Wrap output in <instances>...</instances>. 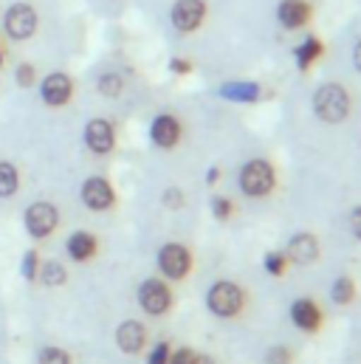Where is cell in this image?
<instances>
[{
  "mask_svg": "<svg viewBox=\"0 0 361 364\" xmlns=\"http://www.w3.org/2000/svg\"><path fill=\"white\" fill-rule=\"evenodd\" d=\"M0 25H3V34L11 42H28L40 31V11L25 0L11 3L8 8H3Z\"/></svg>",
  "mask_w": 361,
  "mask_h": 364,
  "instance_id": "6da1fadb",
  "label": "cell"
},
{
  "mask_svg": "<svg viewBox=\"0 0 361 364\" xmlns=\"http://www.w3.org/2000/svg\"><path fill=\"white\" fill-rule=\"evenodd\" d=\"M59 226V206L51 200H34L23 212V229L31 240H45Z\"/></svg>",
  "mask_w": 361,
  "mask_h": 364,
  "instance_id": "7a4b0ae2",
  "label": "cell"
},
{
  "mask_svg": "<svg viewBox=\"0 0 361 364\" xmlns=\"http://www.w3.org/2000/svg\"><path fill=\"white\" fill-rule=\"evenodd\" d=\"M314 110L322 122L328 125H336L342 122L348 113H350V99H348V91L339 88V85H325L316 91L314 96Z\"/></svg>",
  "mask_w": 361,
  "mask_h": 364,
  "instance_id": "3957f363",
  "label": "cell"
},
{
  "mask_svg": "<svg viewBox=\"0 0 361 364\" xmlns=\"http://www.w3.org/2000/svg\"><path fill=\"white\" fill-rule=\"evenodd\" d=\"M40 99L45 108H65L73 99V79L65 71H51L40 79Z\"/></svg>",
  "mask_w": 361,
  "mask_h": 364,
  "instance_id": "277c9868",
  "label": "cell"
},
{
  "mask_svg": "<svg viewBox=\"0 0 361 364\" xmlns=\"http://www.w3.org/2000/svg\"><path fill=\"white\" fill-rule=\"evenodd\" d=\"M240 186L246 195H254V198H263L274 189V170L268 161H249L240 173Z\"/></svg>",
  "mask_w": 361,
  "mask_h": 364,
  "instance_id": "5b68a950",
  "label": "cell"
},
{
  "mask_svg": "<svg viewBox=\"0 0 361 364\" xmlns=\"http://www.w3.org/2000/svg\"><path fill=\"white\" fill-rule=\"evenodd\" d=\"M82 203L90 209V212H107L113 203H116V189L113 183L102 176H90L82 183Z\"/></svg>",
  "mask_w": 361,
  "mask_h": 364,
  "instance_id": "8992f818",
  "label": "cell"
},
{
  "mask_svg": "<svg viewBox=\"0 0 361 364\" xmlns=\"http://www.w3.org/2000/svg\"><path fill=\"white\" fill-rule=\"evenodd\" d=\"M138 302L150 317H161L172 305V294L161 280H144L138 288Z\"/></svg>",
  "mask_w": 361,
  "mask_h": 364,
  "instance_id": "52a82bcc",
  "label": "cell"
},
{
  "mask_svg": "<svg viewBox=\"0 0 361 364\" xmlns=\"http://www.w3.org/2000/svg\"><path fill=\"white\" fill-rule=\"evenodd\" d=\"M85 144L93 156H107L116 147V130L107 119H90L85 125Z\"/></svg>",
  "mask_w": 361,
  "mask_h": 364,
  "instance_id": "ba28073f",
  "label": "cell"
},
{
  "mask_svg": "<svg viewBox=\"0 0 361 364\" xmlns=\"http://www.w3.org/2000/svg\"><path fill=\"white\" fill-rule=\"evenodd\" d=\"M209 308L218 314V317H235L243 305V291L235 285V283H218L212 291H209Z\"/></svg>",
  "mask_w": 361,
  "mask_h": 364,
  "instance_id": "9c48e42d",
  "label": "cell"
},
{
  "mask_svg": "<svg viewBox=\"0 0 361 364\" xmlns=\"http://www.w3.org/2000/svg\"><path fill=\"white\" fill-rule=\"evenodd\" d=\"M65 254L73 260V263H90L96 254H99V240L93 232L88 229H76L68 234L65 240Z\"/></svg>",
  "mask_w": 361,
  "mask_h": 364,
  "instance_id": "30bf717a",
  "label": "cell"
},
{
  "mask_svg": "<svg viewBox=\"0 0 361 364\" xmlns=\"http://www.w3.org/2000/svg\"><path fill=\"white\" fill-rule=\"evenodd\" d=\"M189 251L184 249V246H178V243H167L161 251H158V266H161V271L170 277V280H181V277H187V271H189Z\"/></svg>",
  "mask_w": 361,
  "mask_h": 364,
  "instance_id": "8fae6325",
  "label": "cell"
},
{
  "mask_svg": "<svg viewBox=\"0 0 361 364\" xmlns=\"http://www.w3.org/2000/svg\"><path fill=\"white\" fill-rule=\"evenodd\" d=\"M116 345H119L122 353H130V356L141 353L144 345H147V331H144V325L136 322V319L122 322L119 331H116Z\"/></svg>",
  "mask_w": 361,
  "mask_h": 364,
  "instance_id": "7c38bea8",
  "label": "cell"
},
{
  "mask_svg": "<svg viewBox=\"0 0 361 364\" xmlns=\"http://www.w3.org/2000/svg\"><path fill=\"white\" fill-rule=\"evenodd\" d=\"M203 14H206V8H203V3L201 0H178L175 6H172V25L178 28V31H195L198 25H201V20H203Z\"/></svg>",
  "mask_w": 361,
  "mask_h": 364,
  "instance_id": "4fadbf2b",
  "label": "cell"
},
{
  "mask_svg": "<svg viewBox=\"0 0 361 364\" xmlns=\"http://www.w3.org/2000/svg\"><path fill=\"white\" fill-rule=\"evenodd\" d=\"M150 139H153V144H158V147H164V150L175 147L178 139H181V125H178V119L170 116V113L158 116V119L153 122V127H150Z\"/></svg>",
  "mask_w": 361,
  "mask_h": 364,
  "instance_id": "5bb4252c",
  "label": "cell"
},
{
  "mask_svg": "<svg viewBox=\"0 0 361 364\" xmlns=\"http://www.w3.org/2000/svg\"><path fill=\"white\" fill-rule=\"evenodd\" d=\"M277 14H280V23H283L285 28H300V25L308 23L311 6H308L305 0H283Z\"/></svg>",
  "mask_w": 361,
  "mask_h": 364,
  "instance_id": "9a60e30c",
  "label": "cell"
},
{
  "mask_svg": "<svg viewBox=\"0 0 361 364\" xmlns=\"http://www.w3.org/2000/svg\"><path fill=\"white\" fill-rule=\"evenodd\" d=\"M291 319H294L302 331H316L319 322H322V314H319V308H316L311 300H297V302L291 305Z\"/></svg>",
  "mask_w": 361,
  "mask_h": 364,
  "instance_id": "2e32d148",
  "label": "cell"
},
{
  "mask_svg": "<svg viewBox=\"0 0 361 364\" xmlns=\"http://www.w3.org/2000/svg\"><path fill=\"white\" fill-rule=\"evenodd\" d=\"M316 254H319V246H316V240H314V234H297L294 240H291V246H288V257L294 260V263H314L316 260Z\"/></svg>",
  "mask_w": 361,
  "mask_h": 364,
  "instance_id": "e0dca14e",
  "label": "cell"
},
{
  "mask_svg": "<svg viewBox=\"0 0 361 364\" xmlns=\"http://www.w3.org/2000/svg\"><path fill=\"white\" fill-rule=\"evenodd\" d=\"M37 283L45 288H62L68 283V268L57 260H42V266L37 271Z\"/></svg>",
  "mask_w": 361,
  "mask_h": 364,
  "instance_id": "ac0fdd59",
  "label": "cell"
},
{
  "mask_svg": "<svg viewBox=\"0 0 361 364\" xmlns=\"http://www.w3.org/2000/svg\"><path fill=\"white\" fill-rule=\"evenodd\" d=\"M20 192V167L14 161H0V200H8Z\"/></svg>",
  "mask_w": 361,
  "mask_h": 364,
  "instance_id": "d6986e66",
  "label": "cell"
},
{
  "mask_svg": "<svg viewBox=\"0 0 361 364\" xmlns=\"http://www.w3.org/2000/svg\"><path fill=\"white\" fill-rule=\"evenodd\" d=\"M14 85L23 88V91L37 88V85H40V71H37V65L28 62V59L17 62V65H14Z\"/></svg>",
  "mask_w": 361,
  "mask_h": 364,
  "instance_id": "ffe728a7",
  "label": "cell"
},
{
  "mask_svg": "<svg viewBox=\"0 0 361 364\" xmlns=\"http://www.w3.org/2000/svg\"><path fill=\"white\" fill-rule=\"evenodd\" d=\"M40 266H42V254H40V249H28V251L23 254V260H20V274H23V280H25V283H37V271H40Z\"/></svg>",
  "mask_w": 361,
  "mask_h": 364,
  "instance_id": "44dd1931",
  "label": "cell"
},
{
  "mask_svg": "<svg viewBox=\"0 0 361 364\" xmlns=\"http://www.w3.org/2000/svg\"><path fill=\"white\" fill-rule=\"evenodd\" d=\"M96 91L105 96V99H116L122 91H124V79L119 76V74H102L99 76V82H96Z\"/></svg>",
  "mask_w": 361,
  "mask_h": 364,
  "instance_id": "7402d4cb",
  "label": "cell"
},
{
  "mask_svg": "<svg viewBox=\"0 0 361 364\" xmlns=\"http://www.w3.org/2000/svg\"><path fill=\"white\" fill-rule=\"evenodd\" d=\"M319 54H322V42H319L316 37H308V40L297 48V62H300V68H308Z\"/></svg>",
  "mask_w": 361,
  "mask_h": 364,
  "instance_id": "603a6c76",
  "label": "cell"
},
{
  "mask_svg": "<svg viewBox=\"0 0 361 364\" xmlns=\"http://www.w3.org/2000/svg\"><path fill=\"white\" fill-rule=\"evenodd\" d=\"M37 364H73L71 353L65 348H57V345H45L40 353H37Z\"/></svg>",
  "mask_w": 361,
  "mask_h": 364,
  "instance_id": "cb8c5ba5",
  "label": "cell"
},
{
  "mask_svg": "<svg viewBox=\"0 0 361 364\" xmlns=\"http://www.w3.org/2000/svg\"><path fill=\"white\" fill-rule=\"evenodd\" d=\"M350 300H353V280L350 277H339L336 285H333V302L348 305Z\"/></svg>",
  "mask_w": 361,
  "mask_h": 364,
  "instance_id": "d4e9b609",
  "label": "cell"
},
{
  "mask_svg": "<svg viewBox=\"0 0 361 364\" xmlns=\"http://www.w3.org/2000/svg\"><path fill=\"white\" fill-rule=\"evenodd\" d=\"M226 93H229V96H237V99H243V102H249V99L257 96V88H254V85H232V88H226Z\"/></svg>",
  "mask_w": 361,
  "mask_h": 364,
  "instance_id": "484cf974",
  "label": "cell"
},
{
  "mask_svg": "<svg viewBox=\"0 0 361 364\" xmlns=\"http://www.w3.org/2000/svg\"><path fill=\"white\" fill-rule=\"evenodd\" d=\"M167 362H170V345H167V342H161V345H155V348H153V353H150L147 364H167Z\"/></svg>",
  "mask_w": 361,
  "mask_h": 364,
  "instance_id": "4316f807",
  "label": "cell"
},
{
  "mask_svg": "<svg viewBox=\"0 0 361 364\" xmlns=\"http://www.w3.org/2000/svg\"><path fill=\"white\" fill-rule=\"evenodd\" d=\"M288 362H291L288 348H274V351L268 353V364H288Z\"/></svg>",
  "mask_w": 361,
  "mask_h": 364,
  "instance_id": "83f0119b",
  "label": "cell"
},
{
  "mask_svg": "<svg viewBox=\"0 0 361 364\" xmlns=\"http://www.w3.org/2000/svg\"><path fill=\"white\" fill-rule=\"evenodd\" d=\"M195 362V353L189 351V348H181L175 356H170V362L167 364H192Z\"/></svg>",
  "mask_w": 361,
  "mask_h": 364,
  "instance_id": "f1b7e54d",
  "label": "cell"
},
{
  "mask_svg": "<svg viewBox=\"0 0 361 364\" xmlns=\"http://www.w3.org/2000/svg\"><path fill=\"white\" fill-rule=\"evenodd\" d=\"M283 266H285V257H283V254H268V260H266V268H268V271L280 274Z\"/></svg>",
  "mask_w": 361,
  "mask_h": 364,
  "instance_id": "f546056e",
  "label": "cell"
},
{
  "mask_svg": "<svg viewBox=\"0 0 361 364\" xmlns=\"http://www.w3.org/2000/svg\"><path fill=\"white\" fill-rule=\"evenodd\" d=\"M215 212H218V217H229V215H232V203L223 200V198H218V200H215Z\"/></svg>",
  "mask_w": 361,
  "mask_h": 364,
  "instance_id": "4dcf8cb0",
  "label": "cell"
},
{
  "mask_svg": "<svg viewBox=\"0 0 361 364\" xmlns=\"http://www.w3.org/2000/svg\"><path fill=\"white\" fill-rule=\"evenodd\" d=\"M350 226H353V234H356V237H361V209H356V212H353Z\"/></svg>",
  "mask_w": 361,
  "mask_h": 364,
  "instance_id": "1f68e13d",
  "label": "cell"
},
{
  "mask_svg": "<svg viewBox=\"0 0 361 364\" xmlns=\"http://www.w3.org/2000/svg\"><path fill=\"white\" fill-rule=\"evenodd\" d=\"M167 203H172V206H178V203H181V195H178L175 189H170V192H167Z\"/></svg>",
  "mask_w": 361,
  "mask_h": 364,
  "instance_id": "d6a6232c",
  "label": "cell"
},
{
  "mask_svg": "<svg viewBox=\"0 0 361 364\" xmlns=\"http://www.w3.org/2000/svg\"><path fill=\"white\" fill-rule=\"evenodd\" d=\"M172 71H189V65L181 62V59H175V62H172Z\"/></svg>",
  "mask_w": 361,
  "mask_h": 364,
  "instance_id": "836d02e7",
  "label": "cell"
},
{
  "mask_svg": "<svg viewBox=\"0 0 361 364\" xmlns=\"http://www.w3.org/2000/svg\"><path fill=\"white\" fill-rule=\"evenodd\" d=\"M192 364H215V359H209V356H195Z\"/></svg>",
  "mask_w": 361,
  "mask_h": 364,
  "instance_id": "e575fe53",
  "label": "cell"
},
{
  "mask_svg": "<svg viewBox=\"0 0 361 364\" xmlns=\"http://www.w3.org/2000/svg\"><path fill=\"white\" fill-rule=\"evenodd\" d=\"M356 68L361 71V42L356 45Z\"/></svg>",
  "mask_w": 361,
  "mask_h": 364,
  "instance_id": "d590c367",
  "label": "cell"
},
{
  "mask_svg": "<svg viewBox=\"0 0 361 364\" xmlns=\"http://www.w3.org/2000/svg\"><path fill=\"white\" fill-rule=\"evenodd\" d=\"M6 65V48H3V42H0V68Z\"/></svg>",
  "mask_w": 361,
  "mask_h": 364,
  "instance_id": "8d00e7d4",
  "label": "cell"
},
{
  "mask_svg": "<svg viewBox=\"0 0 361 364\" xmlns=\"http://www.w3.org/2000/svg\"><path fill=\"white\" fill-rule=\"evenodd\" d=\"M0 14H3V6H0Z\"/></svg>",
  "mask_w": 361,
  "mask_h": 364,
  "instance_id": "74e56055",
  "label": "cell"
}]
</instances>
